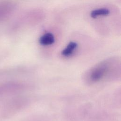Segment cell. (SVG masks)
I'll list each match as a JSON object with an SVG mask.
<instances>
[{
  "mask_svg": "<svg viewBox=\"0 0 121 121\" xmlns=\"http://www.w3.org/2000/svg\"><path fill=\"white\" fill-rule=\"evenodd\" d=\"M108 70V63L103 62L95 67L90 73V78L92 81L96 82L101 80Z\"/></svg>",
  "mask_w": 121,
  "mask_h": 121,
  "instance_id": "1",
  "label": "cell"
},
{
  "mask_svg": "<svg viewBox=\"0 0 121 121\" xmlns=\"http://www.w3.org/2000/svg\"><path fill=\"white\" fill-rule=\"evenodd\" d=\"M13 9L12 3L9 0H0V22L6 19Z\"/></svg>",
  "mask_w": 121,
  "mask_h": 121,
  "instance_id": "2",
  "label": "cell"
},
{
  "mask_svg": "<svg viewBox=\"0 0 121 121\" xmlns=\"http://www.w3.org/2000/svg\"><path fill=\"white\" fill-rule=\"evenodd\" d=\"M55 38L51 33H47L42 35L39 40V42L42 45H49L54 43Z\"/></svg>",
  "mask_w": 121,
  "mask_h": 121,
  "instance_id": "3",
  "label": "cell"
},
{
  "mask_svg": "<svg viewBox=\"0 0 121 121\" xmlns=\"http://www.w3.org/2000/svg\"><path fill=\"white\" fill-rule=\"evenodd\" d=\"M77 46L78 44L76 42H70L67 45L66 47L62 50L61 54L65 57H68L71 55L77 48Z\"/></svg>",
  "mask_w": 121,
  "mask_h": 121,
  "instance_id": "4",
  "label": "cell"
},
{
  "mask_svg": "<svg viewBox=\"0 0 121 121\" xmlns=\"http://www.w3.org/2000/svg\"><path fill=\"white\" fill-rule=\"evenodd\" d=\"M109 13V10L107 9H99L93 10L90 13V16L92 18H95L99 16H106Z\"/></svg>",
  "mask_w": 121,
  "mask_h": 121,
  "instance_id": "5",
  "label": "cell"
}]
</instances>
